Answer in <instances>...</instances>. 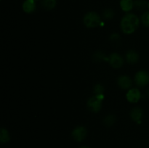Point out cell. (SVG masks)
I'll use <instances>...</instances> for the list:
<instances>
[{"instance_id": "6da1fadb", "label": "cell", "mask_w": 149, "mask_h": 148, "mask_svg": "<svg viewBox=\"0 0 149 148\" xmlns=\"http://www.w3.org/2000/svg\"><path fill=\"white\" fill-rule=\"evenodd\" d=\"M140 25V19L134 13H127L121 20L120 26L122 32L125 34H132L136 31Z\"/></svg>"}, {"instance_id": "7a4b0ae2", "label": "cell", "mask_w": 149, "mask_h": 148, "mask_svg": "<svg viewBox=\"0 0 149 148\" xmlns=\"http://www.w3.org/2000/svg\"><path fill=\"white\" fill-rule=\"evenodd\" d=\"M83 23L88 28H94L101 24V18L95 12H88L83 17Z\"/></svg>"}, {"instance_id": "3957f363", "label": "cell", "mask_w": 149, "mask_h": 148, "mask_svg": "<svg viewBox=\"0 0 149 148\" xmlns=\"http://www.w3.org/2000/svg\"><path fill=\"white\" fill-rule=\"evenodd\" d=\"M104 99L103 94L100 95H95L91 97L87 100V105L89 110L91 112L95 113H97L100 111L102 108V102Z\"/></svg>"}, {"instance_id": "277c9868", "label": "cell", "mask_w": 149, "mask_h": 148, "mask_svg": "<svg viewBox=\"0 0 149 148\" xmlns=\"http://www.w3.org/2000/svg\"><path fill=\"white\" fill-rule=\"evenodd\" d=\"M135 82L139 87H144L149 84V72L145 70H141L136 73Z\"/></svg>"}, {"instance_id": "5b68a950", "label": "cell", "mask_w": 149, "mask_h": 148, "mask_svg": "<svg viewBox=\"0 0 149 148\" xmlns=\"http://www.w3.org/2000/svg\"><path fill=\"white\" fill-rule=\"evenodd\" d=\"M87 135V129L86 127L83 126H78L74 128V130L72 131L71 136L73 139L77 142H82L86 138Z\"/></svg>"}, {"instance_id": "8992f818", "label": "cell", "mask_w": 149, "mask_h": 148, "mask_svg": "<svg viewBox=\"0 0 149 148\" xmlns=\"http://www.w3.org/2000/svg\"><path fill=\"white\" fill-rule=\"evenodd\" d=\"M111 66L112 68H115V69H119L122 68L124 65V59L119 54L112 53L109 55V61Z\"/></svg>"}, {"instance_id": "52a82bcc", "label": "cell", "mask_w": 149, "mask_h": 148, "mask_svg": "<svg viewBox=\"0 0 149 148\" xmlns=\"http://www.w3.org/2000/svg\"><path fill=\"white\" fill-rule=\"evenodd\" d=\"M141 91L137 88L130 89L126 94L127 100L130 103L138 102L140 100V99H141Z\"/></svg>"}, {"instance_id": "ba28073f", "label": "cell", "mask_w": 149, "mask_h": 148, "mask_svg": "<svg viewBox=\"0 0 149 148\" xmlns=\"http://www.w3.org/2000/svg\"><path fill=\"white\" fill-rule=\"evenodd\" d=\"M117 84L122 89H129L132 86V80L127 75H121L117 79Z\"/></svg>"}, {"instance_id": "9c48e42d", "label": "cell", "mask_w": 149, "mask_h": 148, "mask_svg": "<svg viewBox=\"0 0 149 148\" xmlns=\"http://www.w3.org/2000/svg\"><path fill=\"white\" fill-rule=\"evenodd\" d=\"M143 115V112L140 107H133L130 113V116L131 119L137 123H141Z\"/></svg>"}, {"instance_id": "30bf717a", "label": "cell", "mask_w": 149, "mask_h": 148, "mask_svg": "<svg viewBox=\"0 0 149 148\" xmlns=\"http://www.w3.org/2000/svg\"><path fill=\"white\" fill-rule=\"evenodd\" d=\"M22 8L24 12L27 14L33 13L36 9V1L34 0H25L22 4Z\"/></svg>"}, {"instance_id": "8fae6325", "label": "cell", "mask_w": 149, "mask_h": 148, "mask_svg": "<svg viewBox=\"0 0 149 148\" xmlns=\"http://www.w3.org/2000/svg\"><path fill=\"white\" fill-rule=\"evenodd\" d=\"M125 59L127 63L135 64L139 60V55L135 50H129L126 53Z\"/></svg>"}, {"instance_id": "7c38bea8", "label": "cell", "mask_w": 149, "mask_h": 148, "mask_svg": "<svg viewBox=\"0 0 149 148\" xmlns=\"http://www.w3.org/2000/svg\"><path fill=\"white\" fill-rule=\"evenodd\" d=\"M121 9L124 12H129L134 8V0H120L119 2Z\"/></svg>"}, {"instance_id": "4fadbf2b", "label": "cell", "mask_w": 149, "mask_h": 148, "mask_svg": "<svg viewBox=\"0 0 149 148\" xmlns=\"http://www.w3.org/2000/svg\"><path fill=\"white\" fill-rule=\"evenodd\" d=\"M41 4L45 10H52L56 7L57 0H42Z\"/></svg>"}, {"instance_id": "5bb4252c", "label": "cell", "mask_w": 149, "mask_h": 148, "mask_svg": "<svg viewBox=\"0 0 149 148\" xmlns=\"http://www.w3.org/2000/svg\"><path fill=\"white\" fill-rule=\"evenodd\" d=\"M10 136L7 129L5 128H1L0 129V141L1 143H7L10 141Z\"/></svg>"}, {"instance_id": "9a60e30c", "label": "cell", "mask_w": 149, "mask_h": 148, "mask_svg": "<svg viewBox=\"0 0 149 148\" xmlns=\"http://www.w3.org/2000/svg\"><path fill=\"white\" fill-rule=\"evenodd\" d=\"M93 59L95 62H101L102 60L109 61V57H106V55L100 51H97L93 55Z\"/></svg>"}, {"instance_id": "2e32d148", "label": "cell", "mask_w": 149, "mask_h": 148, "mask_svg": "<svg viewBox=\"0 0 149 148\" xmlns=\"http://www.w3.org/2000/svg\"><path fill=\"white\" fill-rule=\"evenodd\" d=\"M116 122V116L113 114L107 115L106 117L103 118V123L107 127H111L113 126Z\"/></svg>"}, {"instance_id": "e0dca14e", "label": "cell", "mask_w": 149, "mask_h": 148, "mask_svg": "<svg viewBox=\"0 0 149 148\" xmlns=\"http://www.w3.org/2000/svg\"><path fill=\"white\" fill-rule=\"evenodd\" d=\"M148 5V3L146 0H135L134 1V7L137 10H143Z\"/></svg>"}, {"instance_id": "ac0fdd59", "label": "cell", "mask_w": 149, "mask_h": 148, "mask_svg": "<svg viewBox=\"0 0 149 148\" xmlns=\"http://www.w3.org/2000/svg\"><path fill=\"white\" fill-rule=\"evenodd\" d=\"M103 16L106 20H111L114 17V11L111 8H107L103 11Z\"/></svg>"}, {"instance_id": "d6986e66", "label": "cell", "mask_w": 149, "mask_h": 148, "mask_svg": "<svg viewBox=\"0 0 149 148\" xmlns=\"http://www.w3.org/2000/svg\"><path fill=\"white\" fill-rule=\"evenodd\" d=\"M93 90L95 95H100V94H103L105 91V87L102 84H97L94 86Z\"/></svg>"}, {"instance_id": "ffe728a7", "label": "cell", "mask_w": 149, "mask_h": 148, "mask_svg": "<svg viewBox=\"0 0 149 148\" xmlns=\"http://www.w3.org/2000/svg\"><path fill=\"white\" fill-rule=\"evenodd\" d=\"M141 22L146 27L149 28V11L146 12L141 16Z\"/></svg>"}, {"instance_id": "44dd1931", "label": "cell", "mask_w": 149, "mask_h": 148, "mask_svg": "<svg viewBox=\"0 0 149 148\" xmlns=\"http://www.w3.org/2000/svg\"><path fill=\"white\" fill-rule=\"evenodd\" d=\"M119 39H120V36H119L118 33H113L110 36V40L113 41H116L119 40Z\"/></svg>"}, {"instance_id": "7402d4cb", "label": "cell", "mask_w": 149, "mask_h": 148, "mask_svg": "<svg viewBox=\"0 0 149 148\" xmlns=\"http://www.w3.org/2000/svg\"><path fill=\"white\" fill-rule=\"evenodd\" d=\"M80 148H90V147H87V146H83V147H80Z\"/></svg>"}, {"instance_id": "603a6c76", "label": "cell", "mask_w": 149, "mask_h": 148, "mask_svg": "<svg viewBox=\"0 0 149 148\" xmlns=\"http://www.w3.org/2000/svg\"><path fill=\"white\" fill-rule=\"evenodd\" d=\"M147 94H148V97H149V89L148 90V92H147Z\"/></svg>"}, {"instance_id": "cb8c5ba5", "label": "cell", "mask_w": 149, "mask_h": 148, "mask_svg": "<svg viewBox=\"0 0 149 148\" xmlns=\"http://www.w3.org/2000/svg\"><path fill=\"white\" fill-rule=\"evenodd\" d=\"M147 7H148V10H149V2L148 3V5H147Z\"/></svg>"}, {"instance_id": "d4e9b609", "label": "cell", "mask_w": 149, "mask_h": 148, "mask_svg": "<svg viewBox=\"0 0 149 148\" xmlns=\"http://www.w3.org/2000/svg\"><path fill=\"white\" fill-rule=\"evenodd\" d=\"M34 1H39V0H34Z\"/></svg>"}]
</instances>
